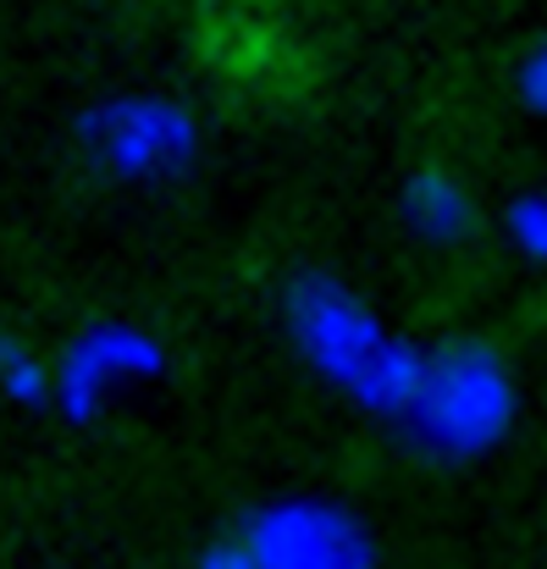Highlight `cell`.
<instances>
[{
    "label": "cell",
    "instance_id": "5b68a950",
    "mask_svg": "<svg viewBox=\"0 0 547 569\" xmlns=\"http://www.w3.org/2000/svg\"><path fill=\"white\" fill-rule=\"evenodd\" d=\"M161 371V349L150 332L139 327H122V321H106V327H89L67 343L56 377H50V398L61 403L67 420H95L106 409V398L128 381H145Z\"/></svg>",
    "mask_w": 547,
    "mask_h": 569
},
{
    "label": "cell",
    "instance_id": "3957f363",
    "mask_svg": "<svg viewBox=\"0 0 547 569\" xmlns=\"http://www.w3.org/2000/svg\"><path fill=\"white\" fill-rule=\"evenodd\" d=\"M260 569H376V542L344 503L282 498L243 531Z\"/></svg>",
    "mask_w": 547,
    "mask_h": 569
},
{
    "label": "cell",
    "instance_id": "ba28073f",
    "mask_svg": "<svg viewBox=\"0 0 547 569\" xmlns=\"http://www.w3.org/2000/svg\"><path fill=\"white\" fill-rule=\"evenodd\" d=\"M0 392L17 398V403L50 398V371H44L39 360H28L17 343H6V338H0Z\"/></svg>",
    "mask_w": 547,
    "mask_h": 569
},
{
    "label": "cell",
    "instance_id": "277c9868",
    "mask_svg": "<svg viewBox=\"0 0 547 569\" xmlns=\"http://www.w3.org/2000/svg\"><path fill=\"white\" fill-rule=\"evenodd\" d=\"M83 139L117 178H172L199 150L193 117L156 94H128V100L95 106L83 117Z\"/></svg>",
    "mask_w": 547,
    "mask_h": 569
},
{
    "label": "cell",
    "instance_id": "6da1fadb",
    "mask_svg": "<svg viewBox=\"0 0 547 569\" xmlns=\"http://www.w3.org/2000/svg\"><path fill=\"white\" fill-rule=\"evenodd\" d=\"M288 332L299 343V355L310 360V371L332 381L349 403H360L370 415H404L420 371H426V349L409 343L404 332H392L355 288L332 282V277H305L288 288Z\"/></svg>",
    "mask_w": 547,
    "mask_h": 569
},
{
    "label": "cell",
    "instance_id": "7a4b0ae2",
    "mask_svg": "<svg viewBox=\"0 0 547 569\" xmlns=\"http://www.w3.org/2000/svg\"><path fill=\"white\" fill-rule=\"evenodd\" d=\"M515 409H520V387L504 355L476 338H454L426 349L420 387L398 415V426L431 459H481L509 437Z\"/></svg>",
    "mask_w": 547,
    "mask_h": 569
},
{
    "label": "cell",
    "instance_id": "52a82bcc",
    "mask_svg": "<svg viewBox=\"0 0 547 569\" xmlns=\"http://www.w3.org/2000/svg\"><path fill=\"white\" fill-rule=\"evenodd\" d=\"M504 232L531 266H547V189L515 193L504 210Z\"/></svg>",
    "mask_w": 547,
    "mask_h": 569
},
{
    "label": "cell",
    "instance_id": "30bf717a",
    "mask_svg": "<svg viewBox=\"0 0 547 569\" xmlns=\"http://www.w3.org/2000/svg\"><path fill=\"white\" fill-rule=\"evenodd\" d=\"M193 569H260V565H255L249 542H243V537H232V542H216V548H205Z\"/></svg>",
    "mask_w": 547,
    "mask_h": 569
},
{
    "label": "cell",
    "instance_id": "9c48e42d",
    "mask_svg": "<svg viewBox=\"0 0 547 569\" xmlns=\"http://www.w3.org/2000/svg\"><path fill=\"white\" fill-rule=\"evenodd\" d=\"M520 94H526L531 111H543L547 117V39L526 56V67H520Z\"/></svg>",
    "mask_w": 547,
    "mask_h": 569
},
{
    "label": "cell",
    "instance_id": "8992f818",
    "mask_svg": "<svg viewBox=\"0 0 547 569\" xmlns=\"http://www.w3.org/2000/svg\"><path fill=\"white\" fill-rule=\"evenodd\" d=\"M404 221H409V232H415L420 243L448 249V243L470 238V227H476V199H470V189H465L454 172L426 167V172H415V178L404 183Z\"/></svg>",
    "mask_w": 547,
    "mask_h": 569
}]
</instances>
